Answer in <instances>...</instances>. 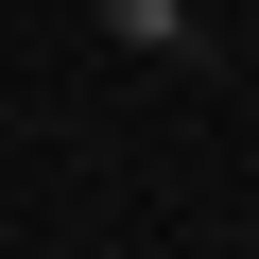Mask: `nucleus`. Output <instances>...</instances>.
<instances>
[{
	"instance_id": "1",
	"label": "nucleus",
	"mask_w": 259,
	"mask_h": 259,
	"mask_svg": "<svg viewBox=\"0 0 259 259\" xmlns=\"http://www.w3.org/2000/svg\"><path fill=\"white\" fill-rule=\"evenodd\" d=\"M87 35H104V52H139V69H190V52H207L190 0H87Z\"/></svg>"
}]
</instances>
